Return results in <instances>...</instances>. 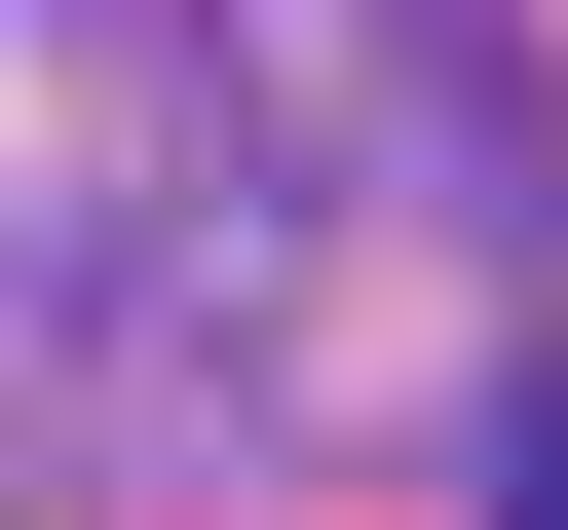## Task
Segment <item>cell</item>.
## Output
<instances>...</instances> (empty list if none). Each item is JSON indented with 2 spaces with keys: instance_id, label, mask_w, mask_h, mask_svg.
I'll return each instance as SVG.
<instances>
[{
  "instance_id": "obj_1",
  "label": "cell",
  "mask_w": 568,
  "mask_h": 530,
  "mask_svg": "<svg viewBox=\"0 0 568 530\" xmlns=\"http://www.w3.org/2000/svg\"><path fill=\"white\" fill-rule=\"evenodd\" d=\"M455 492H493V530H568V342L493 379V455H455Z\"/></svg>"
}]
</instances>
